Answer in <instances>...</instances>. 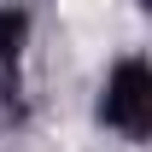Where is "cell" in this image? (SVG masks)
<instances>
[{
    "label": "cell",
    "mask_w": 152,
    "mask_h": 152,
    "mask_svg": "<svg viewBox=\"0 0 152 152\" xmlns=\"http://www.w3.org/2000/svg\"><path fill=\"white\" fill-rule=\"evenodd\" d=\"M58 12H64V23H70V29H94V23H105L111 0H58Z\"/></svg>",
    "instance_id": "1"
}]
</instances>
